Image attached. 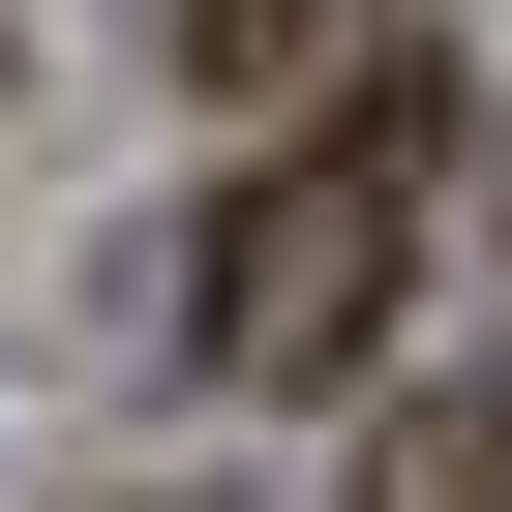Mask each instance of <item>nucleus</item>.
I'll return each instance as SVG.
<instances>
[{"label": "nucleus", "mask_w": 512, "mask_h": 512, "mask_svg": "<svg viewBox=\"0 0 512 512\" xmlns=\"http://www.w3.org/2000/svg\"><path fill=\"white\" fill-rule=\"evenodd\" d=\"M452 61H332L272 151L211 181V272H181V332H211V392H362L392 362V302H422V241H452Z\"/></svg>", "instance_id": "nucleus-1"}, {"label": "nucleus", "mask_w": 512, "mask_h": 512, "mask_svg": "<svg viewBox=\"0 0 512 512\" xmlns=\"http://www.w3.org/2000/svg\"><path fill=\"white\" fill-rule=\"evenodd\" d=\"M362 512H512V392H452V422H392V452H362Z\"/></svg>", "instance_id": "nucleus-2"}, {"label": "nucleus", "mask_w": 512, "mask_h": 512, "mask_svg": "<svg viewBox=\"0 0 512 512\" xmlns=\"http://www.w3.org/2000/svg\"><path fill=\"white\" fill-rule=\"evenodd\" d=\"M302 31H332V0H181V61H211V91H241V61H302Z\"/></svg>", "instance_id": "nucleus-3"}]
</instances>
